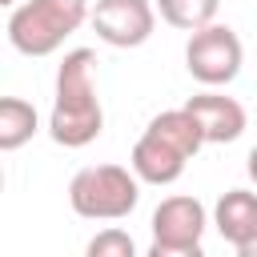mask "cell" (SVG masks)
<instances>
[{
	"label": "cell",
	"mask_w": 257,
	"mask_h": 257,
	"mask_svg": "<svg viewBox=\"0 0 257 257\" xmlns=\"http://www.w3.org/2000/svg\"><path fill=\"white\" fill-rule=\"evenodd\" d=\"M88 16V0H24L8 16V44L20 56H52Z\"/></svg>",
	"instance_id": "3957f363"
},
{
	"label": "cell",
	"mask_w": 257,
	"mask_h": 257,
	"mask_svg": "<svg viewBox=\"0 0 257 257\" xmlns=\"http://www.w3.org/2000/svg\"><path fill=\"white\" fill-rule=\"evenodd\" d=\"M245 169H249V181L257 185V145L249 149V157H245Z\"/></svg>",
	"instance_id": "5bb4252c"
},
{
	"label": "cell",
	"mask_w": 257,
	"mask_h": 257,
	"mask_svg": "<svg viewBox=\"0 0 257 257\" xmlns=\"http://www.w3.org/2000/svg\"><path fill=\"white\" fill-rule=\"evenodd\" d=\"M153 4H157L165 24L189 32V36L217 24V8H221V0H153Z\"/></svg>",
	"instance_id": "8fae6325"
},
{
	"label": "cell",
	"mask_w": 257,
	"mask_h": 257,
	"mask_svg": "<svg viewBox=\"0 0 257 257\" xmlns=\"http://www.w3.org/2000/svg\"><path fill=\"white\" fill-rule=\"evenodd\" d=\"M88 24L112 48H141L157 28V4L153 0H96Z\"/></svg>",
	"instance_id": "8992f818"
},
{
	"label": "cell",
	"mask_w": 257,
	"mask_h": 257,
	"mask_svg": "<svg viewBox=\"0 0 257 257\" xmlns=\"http://www.w3.org/2000/svg\"><path fill=\"white\" fill-rule=\"evenodd\" d=\"M205 145V133L201 124L189 116V108H169V112H157L149 120V128L141 133V141L133 145V173L145 181V185H173L185 165L201 153Z\"/></svg>",
	"instance_id": "7a4b0ae2"
},
{
	"label": "cell",
	"mask_w": 257,
	"mask_h": 257,
	"mask_svg": "<svg viewBox=\"0 0 257 257\" xmlns=\"http://www.w3.org/2000/svg\"><path fill=\"white\" fill-rule=\"evenodd\" d=\"M213 225H217V233L233 249H241L245 241H253L257 237V193L253 189H229V193H221L217 205H213Z\"/></svg>",
	"instance_id": "9c48e42d"
},
{
	"label": "cell",
	"mask_w": 257,
	"mask_h": 257,
	"mask_svg": "<svg viewBox=\"0 0 257 257\" xmlns=\"http://www.w3.org/2000/svg\"><path fill=\"white\" fill-rule=\"evenodd\" d=\"M4 4H8V8H16V0H4Z\"/></svg>",
	"instance_id": "2e32d148"
},
{
	"label": "cell",
	"mask_w": 257,
	"mask_h": 257,
	"mask_svg": "<svg viewBox=\"0 0 257 257\" xmlns=\"http://www.w3.org/2000/svg\"><path fill=\"white\" fill-rule=\"evenodd\" d=\"M40 128L36 104L20 100V96H4L0 100V153H16L20 145H28Z\"/></svg>",
	"instance_id": "30bf717a"
},
{
	"label": "cell",
	"mask_w": 257,
	"mask_h": 257,
	"mask_svg": "<svg viewBox=\"0 0 257 257\" xmlns=\"http://www.w3.org/2000/svg\"><path fill=\"white\" fill-rule=\"evenodd\" d=\"M153 241L161 245H201V233L209 225V213L197 197H165L157 209H153Z\"/></svg>",
	"instance_id": "ba28073f"
},
{
	"label": "cell",
	"mask_w": 257,
	"mask_h": 257,
	"mask_svg": "<svg viewBox=\"0 0 257 257\" xmlns=\"http://www.w3.org/2000/svg\"><path fill=\"white\" fill-rule=\"evenodd\" d=\"M84 257H137V241L124 229H100L84 245Z\"/></svg>",
	"instance_id": "7c38bea8"
},
{
	"label": "cell",
	"mask_w": 257,
	"mask_h": 257,
	"mask_svg": "<svg viewBox=\"0 0 257 257\" xmlns=\"http://www.w3.org/2000/svg\"><path fill=\"white\" fill-rule=\"evenodd\" d=\"M104 108L96 96V52L72 48L56 68V92L48 112V137L64 149H84L100 137Z\"/></svg>",
	"instance_id": "6da1fadb"
},
{
	"label": "cell",
	"mask_w": 257,
	"mask_h": 257,
	"mask_svg": "<svg viewBox=\"0 0 257 257\" xmlns=\"http://www.w3.org/2000/svg\"><path fill=\"white\" fill-rule=\"evenodd\" d=\"M185 108H189V116L201 124L205 145H229V141H237V137L249 128L245 104H241L237 96L217 92V88H205V92L189 96V100H185Z\"/></svg>",
	"instance_id": "52a82bcc"
},
{
	"label": "cell",
	"mask_w": 257,
	"mask_h": 257,
	"mask_svg": "<svg viewBox=\"0 0 257 257\" xmlns=\"http://www.w3.org/2000/svg\"><path fill=\"white\" fill-rule=\"evenodd\" d=\"M145 257H205V249L201 245H161V241H153Z\"/></svg>",
	"instance_id": "4fadbf2b"
},
{
	"label": "cell",
	"mask_w": 257,
	"mask_h": 257,
	"mask_svg": "<svg viewBox=\"0 0 257 257\" xmlns=\"http://www.w3.org/2000/svg\"><path fill=\"white\" fill-rule=\"evenodd\" d=\"M241 60H245V48H241V36L229 28V24H209L201 32L189 36L185 44V68L197 84L205 88H221V84H233L237 72H241Z\"/></svg>",
	"instance_id": "5b68a950"
},
{
	"label": "cell",
	"mask_w": 257,
	"mask_h": 257,
	"mask_svg": "<svg viewBox=\"0 0 257 257\" xmlns=\"http://www.w3.org/2000/svg\"><path fill=\"white\" fill-rule=\"evenodd\" d=\"M141 201V177L124 165H88L68 181V205L84 221H120Z\"/></svg>",
	"instance_id": "277c9868"
},
{
	"label": "cell",
	"mask_w": 257,
	"mask_h": 257,
	"mask_svg": "<svg viewBox=\"0 0 257 257\" xmlns=\"http://www.w3.org/2000/svg\"><path fill=\"white\" fill-rule=\"evenodd\" d=\"M237 257H257V237H253V241H245V245L237 249Z\"/></svg>",
	"instance_id": "9a60e30c"
}]
</instances>
